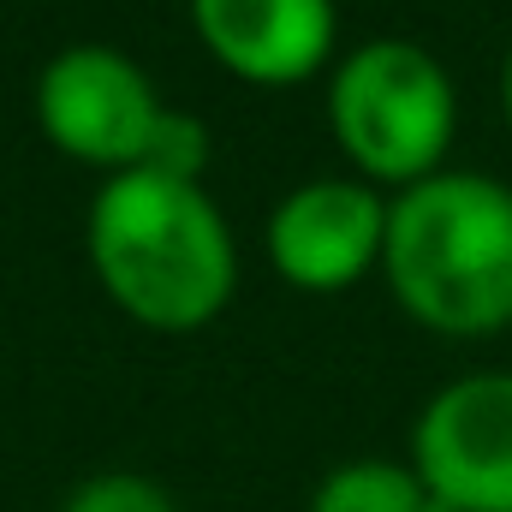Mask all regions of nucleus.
<instances>
[{"mask_svg": "<svg viewBox=\"0 0 512 512\" xmlns=\"http://www.w3.org/2000/svg\"><path fill=\"white\" fill-rule=\"evenodd\" d=\"M90 268L131 322L191 334L233 304L239 256L203 179L131 167L102 179L84 221Z\"/></svg>", "mask_w": 512, "mask_h": 512, "instance_id": "1", "label": "nucleus"}, {"mask_svg": "<svg viewBox=\"0 0 512 512\" xmlns=\"http://www.w3.org/2000/svg\"><path fill=\"white\" fill-rule=\"evenodd\" d=\"M382 274L399 310L435 334L483 340L512 328V185L441 167L393 191Z\"/></svg>", "mask_w": 512, "mask_h": 512, "instance_id": "2", "label": "nucleus"}, {"mask_svg": "<svg viewBox=\"0 0 512 512\" xmlns=\"http://www.w3.org/2000/svg\"><path fill=\"white\" fill-rule=\"evenodd\" d=\"M328 131L376 191L417 185L447 167L459 131V90L447 66L405 36L358 42L328 72Z\"/></svg>", "mask_w": 512, "mask_h": 512, "instance_id": "3", "label": "nucleus"}, {"mask_svg": "<svg viewBox=\"0 0 512 512\" xmlns=\"http://www.w3.org/2000/svg\"><path fill=\"white\" fill-rule=\"evenodd\" d=\"M161 114H167V102L155 96L149 72L126 48H108V42H72L36 78L42 137L60 155L102 167L108 179L143 167V155L161 131Z\"/></svg>", "mask_w": 512, "mask_h": 512, "instance_id": "4", "label": "nucleus"}, {"mask_svg": "<svg viewBox=\"0 0 512 512\" xmlns=\"http://www.w3.org/2000/svg\"><path fill=\"white\" fill-rule=\"evenodd\" d=\"M411 471L453 512H512V370L435 387L411 423Z\"/></svg>", "mask_w": 512, "mask_h": 512, "instance_id": "5", "label": "nucleus"}, {"mask_svg": "<svg viewBox=\"0 0 512 512\" xmlns=\"http://www.w3.org/2000/svg\"><path fill=\"white\" fill-rule=\"evenodd\" d=\"M268 262L298 292H346L382 268L387 197L370 179H304L268 209Z\"/></svg>", "mask_w": 512, "mask_h": 512, "instance_id": "6", "label": "nucleus"}, {"mask_svg": "<svg viewBox=\"0 0 512 512\" xmlns=\"http://www.w3.org/2000/svg\"><path fill=\"white\" fill-rule=\"evenodd\" d=\"M203 48L245 84H304L328 66L340 12L334 0H191Z\"/></svg>", "mask_w": 512, "mask_h": 512, "instance_id": "7", "label": "nucleus"}, {"mask_svg": "<svg viewBox=\"0 0 512 512\" xmlns=\"http://www.w3.org/2000/svg\"><path fill=\"white\" fill-rule=\"evenodd\" d=\"M310 512H429V489L411 459H346L316 483Z\"/></svg>", "mask_w": 512, "mask_h": 512, "instance_id": "8", "label": "nucleus"}, {"mask_svg": "<svg viewBox=\"0 0 512 512\" xmlns=\"http://www.w3.org/2000/svg\"><path fill=\"white\" fill-rule=\"evenodd\" d=\"M60 512H179V501L155 483V477H137V471H102V477H84Z\"/></svg>", "mask_w": 512, "mask_h": 512, "instance_id": "9", "label": "nucleus"}, {"mask_svg": "<svg viewBox=\"0 0 512 512\" xmlns=\"http://www.w3.org/2000/svg\"><path fill=\"white\" fill-rule=\"evenodd\" d=\"M203 161H209V126L197 114H161V131L143 155L149 173H173V179H203Z\"/></svg>", "mask_w": 512, "mask_h": 512, "instance_id": "10", "label": "nucleus"}, {"mask_svg": "<svg viewBox=\"0 0 512 512\" xmlns=\"http://www.w3.org/2000/svg\"><path fill=\"white\" fill-rule=\"evenodd\" d=\"M501 108H507V126H512V48H507V66H501Z\"/></svg>", "mask_w": 512, "mask_h": 512, "instance_id": "11", "label": "nucleus"}]
</instances>
